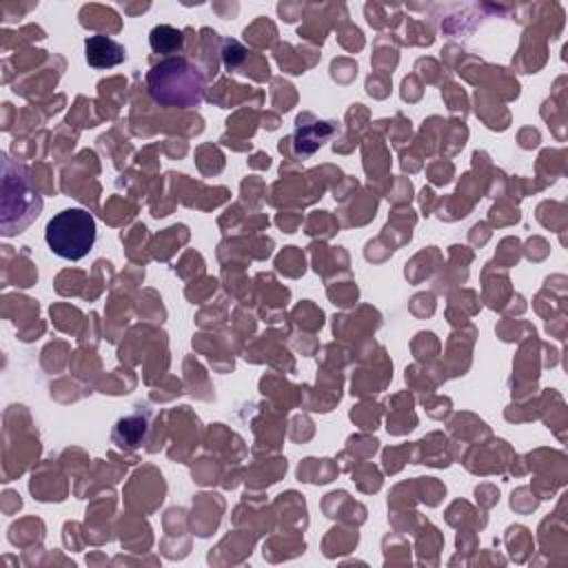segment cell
<instances>
[{"instance_id": "obj_1", "label": "cell", "mask_w": 568, "mask_h": 568, "mask_svg": "<svg viewBox=\"0 0 568 568\" xmlns=\"http://www.w3.org/2000/svg\"><path fill=\"white\" fill-rule=\"evenodd\" d=\"M146 84L153 100L166 106L193 109L200 106L204 95L200 71L184 58H169L155 64L146 75Z\"/></svg>"}, {"instance_id": "obj_2", "label": "cell", "mask_w": 568, "mask_h": 568, "mask_svg": "<svg viewBox=\"0 0 568 568\" xmlns=\"http://www.w3.org/2000/svg\"><path fill=\"white\" fill-rule=\"evenodd\" d=\"M95 217L84 209H64L55 213L44 229V240L51 253L62 260H82L95 244Z\"/></svg>"}, {"instance_id": "obj_3", "label": "cell", "mask_w": 568, "mask_h": 568, "mask_svg": "<svg viewBox=\"0 0 568 568\" xmlns=\"http://www.w3.org/2000/svg\"><path fill=\"white\" fill-rule=\"evenodd\" d=\"M16 200V206L2 215V229L7 231L11 217L18 215V231H22L42 209V200L31 186L29 171L22 164H13L9 158L2 162V206Z\"/></svg>"}, {"instance_id": "obj_4", "label": "cell", "mask_w": 568, "mask_h": 568, "mask_svg": "<svg viewBox=\"0 0 568 568\" xmlns=\"http://www.w3.org/2000/svg\"><path fill=\"white\" fill-rule=\"evenodd\" d=\"M84 51H87V62L95 69H111V67L120 64L126 58L124 47L118 44L115 40L106 38V36L87 38Z\"/></svg>"}, {"instance_id": "obj_5", "label": "cell", "mask_w": 568, "mask_h": 568, "mask_svg": "<svg viewBox=\"0 0 568 568\" xmlns=\"http://www.w3.org/2000/svg\"><path fill=\"white\" fill-rule=\"evenodd\" d=\"M149 40L155 53H178L182 49V33L169 24L155 27Z\"/></svg>"}]
</instances>
